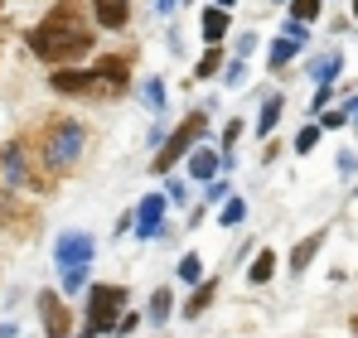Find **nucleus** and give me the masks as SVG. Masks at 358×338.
Masks as SVG:
<instances>
[{
	"label": "nucleus",
	"mask_w": 358,
	"mask_h": 338,
	"mask_svg": "<svg viewBox=\"0 0 358 338\" xmlns=\"http://www.w3.org/2000/svg\"><path fill=\"white\" fill-rule=\"evenodd\" d=\"M29 49L44 58V63H54V68H68L73 58H83L92 49V29H87V20H83V5H78V0L54 5V10L44 15V24L29 29Z\"/></svg>",
	"instance_id": "1"
},
{
	"label": "nucleus",
	"mask_w": 358,
	"mask_h": 338,
	"mask_svg": "<svg viewBox=\"0 0 358 338\" xmlns=\"http://www.w3.org/2000/svg\"><path fill=\"white\" fill-rule=\"evenodd\" d=\"M83 140H87V135H83V121H73V116H49L44 131H39V155L54 169H68L83 155Z\"/></svg>",
	"instance_id": "2"
},
{
	"label": "nucleus",
	"mask_w": 358,
	"mask_h": 338,
	"mask_svg": "<svg viewBox=\"0 0 358 338\" xmlns=\"http://www.w3.org/2000/svg\"><path fill=\"white\" fill-rule=\"evenodd\" d=\"M203 126H208V121H203V112L184 116V121H179V131H170V135H165V145H160V155H155V165H150V169H155V174H165L175 160H189V150H194V140L203 135Z\"/></svg>",
	"instance_id": "3"
},
{
	"label": "nucleus",
	"mask_w": 358,
	"mask_h": 338,
	"mask_svg": "<svg viewBox=\"0 0 358 338\" xmlns=\"http://www.w3.org/2000/svg\"><path fill=\"white\" fill-rule=\"evenodd\" d=\"M121 304H126V290H121V285H92V295H87V329H83V334L97 338L102 329H112Z\"/></svg>",
	"instance_id": "4"
},
{
	"label": "nucleus",
	"mask_w": 358,
	"mask_h": 338,
	"mask_svg": "<svg viewBox=\"0 0 358 338\" xmlns=\"http://www.w3.org/2000/svg\"><path fill=\"white\" fill-rule=\"evenodd\" d=\"M49 87L63 92V97H97V92H107L102 78H97V68H92V73H83V68H59V73L49 78Z\"/></svg>",
	"instance_id": "5"
},
{
	"label": "nucleus",
	"mask_w": 358,
	"mask_h": 338,
	"mask_svg": "<svg viewBox=\"0 0 358 338\" xmlns=\"http://www.w3.org/2000/svg\"><path fill=\"white\" fill-rule=\"evenodd\" d=\"M39 314H44V334L49 338H68V309H63V300L54 290L39 295Z\"/></svg>",
	"instance_id": "6"
},
{
	"label": "nucleus",
	"mask_w": 358,
	"mask_h": 338,
	"mask_svg": "<svg viewBox=\"0 0 358 338\" xmlns=\"http://www.w3.org/2000/svg\"><path fill=\"white\" fill-rule=\"evenodd\" d=\"M92 261V237H83V232H68L59 242V266L68 271V266H87Z\"/></svg>",
	"instance_id": "7"
},
{
	"label": "nucleus",
	"mask_w": 358,
	"mask_h": 338,
	"mask_svg": "<svg viewBox=\"0 0 358 338\" xmlns=\"http://www.w3.org/2000/svg\"><path fill=\"white\" fill-rule=\"evenodd\" d=\"M160 218H165V198L155 193V198H145V203H141V213H136V232L150 242V237L160 232Z\"/></svg>",
	"instance_id": "8"
},
{
	"label": "nucleus",
	"mask_w": 358,
	"mask_h": 338,
	"mask_svg": "<svg viewBox=\"0 0 358 338\" xmlns=\"http://www.w3.org/2000/svg\"><path fill=\"white\" fill-rule=\"evenodd\" d=\"M92 15H97L102 29H121L126 15H131V0H92Z\"/></svg>",
	"instance_id": "9"
},
{
	"label": "nucleus",
	"mask_w": 358,
	"mask_h": 338,
	"mask_svg": "<svg viewBox=\"0 0 358 338\" xmlns=\"http://www.w3.org/2000/svg\"><path fill=\"white\" fill-rule=\"evenodd\" d=\"M218 169H223V150H203V145L189 150V174L194 179H213Z\"/></svg>",
	"instance_id": "10"
},
{
	"label": "nucleus",
	"mask_w": 358,
	"mask_h": 338,
	"mask_svg": "<svg viewBox=\"0 0 358 338\" xmlns=\"http://www.w3.org/2000/svg\"><path fill=\"white\" fill-rule=\"evenodd\" d=\"M97 78L107 92H126V58H97Z\"/></svg>",
	"instance_id": "11"
},
{
	"label": "nucleus",
	"mask_w": 358,
	"mask_h": 338,
	"mask_svg": "<svg viewBox=\"0 0 358 338\" xmlns=\"http://www.w3.org/2000/svg\"><path fill=\"white\" fill-rule=\"evenodd\" d=\"M320 247H324V232H315V237H300V247L291 251V271H296V276H305V266L315 261V251H320Z\"/></svg>",
	"instance_id": "12"
},
{
	"label": "nucleus",
	"mask_w": 358,
	"mask_h": 338,
	"mask_svg": "<svg viewBox=\"0 0 358 338\" xmlns=\"http://www.w3.org/2000/svg\"><path fill=\"white\" fill-rule=\"evenodd\" d=\"M199 24H203V39H208V44H218V39L228 34V10H203V20H199Z\"/></svg>",
	"instance_id": "13"
},
{
	"label": "nucleus",
	"mask_w": 358,
	"mask_h": 338,
	"mask_svg": "<svg viewBox=\"0 0 358 338\" xmlns=\"http://www.w3.org/2000/svg\"><path fill=\"white\" fill-rule=\"evenodd\" d=\"M334 73H339V54H324L315 68H310V82H315V87H329V82H334Z\"/></svg>",
	"instance_id": "14"
},
{
	"label": "nucleus",
	"mask_w": 358,
	"mask_h": 338,
	"mask_svg": "<svg viewBox=\"0 0 358 338\" xmlns=\"http://www.w3.org/2000/svg\"><path fill=\"white\" fill-rule=\"evenodd\" d=\"M296 54H300V39H276V44H271V58H266V63H271V73H276V68H286Z\"/></svg>",
	"instance_id": "15"
},
{
	"label": "nucleus",
	"mask_w": 358,
	"mask_h": 338,
	"mask_svg": "<svg viewBox=\"0 0 358 338\" xmlns=\"http://www.w3.org/2000/svg\"><path fill=\"white\" fill-rule=\"evenodd\" d=\"M271 271H276V251H262V256L252 261L247 281H252V285H266V281H271Z\"/></svg>",
	"instance_id": "16"
},
{
	"label": "nucleus",
	"mask_w": 358,
	"mask_h": 338,
	"mask_svg": "<svg viewBox=\"0 0 358 338\" xmlns=\"http://www.w3.org/2000/svg\"><path fill=\"white\" fill-rule=\"evenodd\" d=\"M281 107H286L281 97H266V107H262V121H257V131H262V135H271V131H276V121H281Z\"/></svg>",
	"instance_id": "17"
},
{
	"label": "nucleus",
	"mask_w": 358,
	"mask_h": 338,
	"mask_svg": "<svg viewBox=\"0 0 358 338\" xmlns=\"http://www.w3.org/2000/svg\"><path fill=\"white\" fill-rule=\"evenodd\" d=\"M0 174H5V184H24V155H20V150H5Z\"/></svg>",
	"instance_id": "18"
},
{
	"label": "nucleus",
	"mask_w": 358,
	"mask_h": 338,
	"mask_svg": "<svg viewBox=\"0 0 358 338\" xmlns=\"http://www.w3.org/2000/svg\"><path fill=\"white\" fill-rule=\"evenodd\" d=\"M242 218H247V203H242V198H228V203H223V213H218V223H223V227L242 223Z\"/></svg>",
	"instance_id": "19"
},
{
	"label": "nucleus",
	"mask_w": 358,
	"mask_h": 338,
	"mask_svg": "<svg viewBox=\"0 0 358 338\" xmlns=\"http://www.w3.org/2000/svg\"><path fill=\"white\" fill-rule=\"evenodd\" d=\"M199 276H203V261H199V256H194V251H189V256H184V261H179V281L199 285Z\"/></svg>",
	"instance_id": "20"
},
{
	"label": "nucleus",
	"mask_w": 358,
	"mask_h": 338,
	"mask_svg": "<svg viewBox=\"0 0 358 338\" xmlns=\"http://www.w3.org/2000/svg\"><path fill=\"white\" fill-rule=\"evenodd\" d=\"M218 63H223V49H218V44H213V49H208V54L199 58V78H213V73H218Z\"/></svg>",
	"instance_id": "21"
},
{
	"label": "nucleus",
	"mask_w": 358,
	"mask_h": 338,
	"mask_svg": "<svg viewBox=\"0 0 358 338\" xmlns=\"http://www.w3.org/2000/svg\"><path fill=\"white\" fill-rule=\"evenodd\" d=\"M165 314H170V290H155V295H150V319L160 324Z\"/></svg>",
	"instance_id": "22"
},
{
	"label": "nucleus",
	"mask_w": 358,
	"mask_h": 338,
	"mask_svg": "<svg viewBox=\"0 0 358 338\" xmlns=\"http://www.w3.org/2000/svg\"><path fill=\"white\" fill-rule=\"evenodd\" d=\"M315 145H320V126H305V131L296 135V150H300V155H310Z\"/></svg>",
	"instance_id": "23"
},
{
	"label": "nucleus",
	"mask_w": 358,
	"mask_h": 338,
	"mask_svg": "<svg viewBox=\"0 0 358 338\" xmlns=\"http://www.w3.org/2000/svg\"><path fill=\"white\" fill-rule=\"evenodd\" d=\"M83 281H87V266H68V271H63V290H68V295L83 290Z\"/></svg>",
	"instance_id": "24"
},
{
	"label": "nucleus",
	"mask_w": 358,
	"mask_h": 338,
	"mask_svg": "<svg viewBox=\"0 0 358 338\" xmlns=\"http://www.w3.org/2000/svg\"><path fill=\"white\" fill-rule=\"evenodd\" d=\"M208 300H213V285H203V290H199V295L189 300V309H184V314H194V319H199V314L208 309Z\"/></svg>",
	"instance_id": "25"
},
{
	"label": "nucleus",
	"mask_w": 358,
	"mask_h": 338,
	"mask_svg": "<svg viewBox=\"0 0 358 338\" xmlns=\"http://www.w3.org/2000/svg\"><path fill=\"white\" fill-rule=\"evenodd\" d=\"M291 10H296V20H305V24H310V20H320V0H296Z\"/></svg>",
	"instance_id": "26"
},
{
	"label": "nucleus",
	"mask_w": 358,
	"mask_h": 338,
	"mask_svg": "<svg viewBox=\"0 0 358 338\" xmlns=\"http://www.w3.org/2000/svg\"><path fill=\"white\" fill-rule=\"evenodd\" d=\"M349 121V112H320V131H339Z\"/></svg>",
	"instance_id": "27"
},
{
	"label": "nucleus",
	"mask_w": 358,
	"mask_h": 338,
	"mask_svg": "<svg viewBox=\"0 0 358 338\" xmlns=\"http://www.w3.org/2000/svg\"><path fill=\"white\" fill-rule=\"evenodd\" d=\"M329 97H334L329 87H315V102H310V116H315V112H324V107H329Z\"/></svg>",
	"instance_id": "28"
},
{
	"label": "nucleus",
	"mask_w": 358,
	"mask_h": 338,
	"mask_svg": "<svg viewBox=\"0 0 358 338\" xmlns=\"http://www.w3.org/2000/svg\"><path fill=\"white\" fill-rule=\"evenodd\" d=\"M145 102H150V107H165V87L150 82V87H145Z\"/></svg>",
	"instance_id": "29"
},
{
	"label": "nucleus",
	"mask_w": 358,
	"mask_h": 338,
	"mask_svg": "<svg viewBox=\"0 0 358 338\" xmlns=\"http://www.w3.org/2000/svg\"><path fill=\"white\" fill-rule=\"evenodd\" d=\"M136 324H141V319H136V314H121V319H117V334H131V329H136Z\"/></svg>",
	"instance_id": "30"
},
{
	"label": "nucleus",
	"mask_w": 358,
	"mask_h": 338,
	"mask_svg": "<svg viewBox=\"0 0 358 338\" xmlns=\"http://www.w3.org/2000/svg\"><path fill=\"white\" fill-rule=\"evenodd\" d=\"M179 10V0H155V15H175Z\"/></svg>",
	"instance_id": "31"
},
{
	"label": "nucleus",
	"mask_w": 358,
	"mask_h": 338,
	"mask_svg": "<svg viewBox=\"0 0 358 338\" xmlns=\"http://www.w3.org/2000/svg\"><path fill=\"white\" fill-rule=\"evenodd\" d=\"M349 121H354V126H358V97H354V102H349Z\"/></svg>",
	"instance_id": "32"
},
{
	"label": "nucleus",
	"mask_w": 358,
	"mask_h": 338,
	"mask_svg": "<svg viewBox=\"0 0 358 338\" xmlns=\"http://www.w3.org/2000/svg\"><path fill=\"white\" fill-rule=\"evenodd\" d=\"M228 5H233V0H218V10H228Z\"/></svg>",
	"instance_id": "33"
},
{
	"label": "nucleus",
	"mask_w": 358,
	"mask_h": 338,
	"mask_svg": "<svg viewBox=\"0 0 358 338\" xmlns=\"http://www.w3.org/2000/svg\"><path fill=\"white\" fill-rule=\"evenodd\" d=\"M354 20H358V0H354Z\"/></svg>",
	"instance_id": "34"
}]
</instances>
